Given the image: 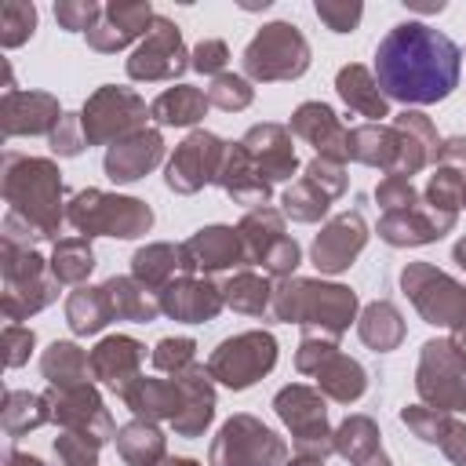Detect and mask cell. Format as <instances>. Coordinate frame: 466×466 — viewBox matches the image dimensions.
<instances>
[{
    "mask_svg": "<svg viewBox=\"0 0 466 466\" xmlns=\"http://www.w3.org/2000/svg\"><path fill=\"white\" fill-rule=\"evenodd\" d=\"M47 266L58 284H84L87 273L95 269V251H91L87 237H66V240H55Z\"/></svg>",
    "mask_w": 466,
    "mask_h": 466,
    "instance_id": "7bdbcfd3",
    "label": "cell"
},
{
    "mask_svg": "<svg viewBox=\"0 0 466 466\" xmlns=\"http://www.w3.org/2000/svg\"><path fill=\"white\" fill-rule=\"evenodd\" d=\"M335 451L350 459L353 466H390L382 444H379V426L368 415H350L335 430Z\"/></svg>",
    "mask_w": 466,
    "mask_h": 466,
    "instance_id": "4dcf8cb0",
    "label": "cell"
},
{
    "mask_svg": "<svg viewBox=\"0 0 466 466\" xmlns=\"http://www.w3.org/2000/svg\"><path fill=\"white\" fill-rule=\"evenodd\" d=\"M33 342H36V335H33V328H22V324H7L4 328V360H7V368H18V364H25L29 360V353H33Z\"/></svg>",
    "mask_w": 466,
    "mask_h": 466,
    "instance_id": "9f6ffc18",
    "label": "cell"
},
{
    "mask_svg": "<svg viewBox=\"0 0 466 466\" xmlns=\"http://www.w3.org/2000/svg\"><path fill=\"white\" fill-rule=\"evenodd\" d=\"M80 124H84V135L91 146H102V142H124L131 138L135 131H142L146 124V102L127 91V87H98L87 102H84V113H80Z\"/></svg>",
    "mask_w": 466,
    "mask_h": 466,
    "instance_id": "ba28073f",
    "label": "cell"
},
{
    "mask_svg": "<svg viewBox=\"0 0 466 466\" xmlns=\"http://www.w3.org/2000/svg\"><path fill=\"white\" fill-rule=\"evenodd\" d=\"M291 131L302 142H309L317 149V157H324V160L342 164L350 157V131L335 116V109L324 102H302L291 116Z\"/></svg>",
    "mask_w": 466,
    "mask_h": 466,
    "instance_id": "ac0fdd59",
    "label": "cell"
},
{
    "mask_svg": "<svg viewBox=\"0 0 466 466\" xmlns=\"http://www.w3.org/2000/svg\"><path fill=\"white\" fill-rule=\"evenodd\" d=\"M226 58H229V51H226V44L222 40H200L197 47H193V69L197 73H222V66H226Z\"/></svg>",
    "mask_w": 466,
    "mask_h": 466,
    "instance_id": "6f0895ef",
    "label": "cell"
},
{
    "mask_svg": "<svg viewBox=\"0 0 466 466\" xmlns=\"http://www.w3.org/2000/svg\"><path fill=\"white\" fill-rule=\"evenodd\" d=\"M350 157L371 167L397 175L400 167V135L393 124H360L350 131Z\"/></svg>",
    "mask_w": 466,
    "mask_h": 466,
    "instance_id": "f546056e",
    "label": "cell"
},
{
    "mask_svg": "<svg viewBox=\"0 0 466 466\" xmlns=\"http://www.w3.org/2000/svg\"><path fill=\"white\" fill-rule=\"evenodd\" d=\"M240 149L248 153V160L258 167V175L269 186L291 178L295 167H299L295 149H291V138H288V127H280V124H255L240 138Z\"/></svg>",
    "mask_w": 466,
    "mask_h": 466,
    "instance_id": "ffe728a7",
    "label": "cell"
},
{
    "mask_svg": "<svg viewBox=\"0 0 466 466\" xmlns=\"http://www.w3.org/2000/svg\"><path fill=\"white\" fill-rule=\"evenodd\" d=\"M273 408L277 415L284 419V426L291 430V441H295V455H306V459H328L335 451V433L328 430V408H324V397L302 382L295 386H284L277 397H273Z\"/></svg>",
    "mask_w": 466,
    "mask_h": 466,
    "instance_id": "8992f818",
    "label": "cell"
},
{
    "mask_svg": "<svg viewBox=\"0 0 466 466\" xmlns=\"http://www.w3.org/2000/svg\"><path fill=\"white\" fill-rule=\"evenodd\" d=\"M186 47H182V33L171 18H153L149 33L142 36V44L131 51L127 58V76L131 80H175L186 69Z\"/></svg>",
    "mask_w": 466,
    "mask_h": 466,
    "instance_id": "7c38bea8",
    "label": "cell"
},
{
    "mask_svg": "<svg viewBox=\"0 0 466 466\" xmlns=\"http://www.w3.org/2000/svg\"><path fill=\"white\" fill-rule=\"evenodd\" d=\"M277 364V339L269 331H244L233 335L226 342H218V350L208 357V371L211 379H218L229 390H248L251 382H258L269 368Z\"/></svg>",
    "mask_w": 466,
    "mask_h": 466,
    "instance_id": "9c48e42d",
    "label": "cell"
},
{
    "mask_svg": "<svg viewBox=\"0 0 466 466\" xmlns=\"http://www.w3.org/2000/svg\"><path fill=\"white\" fill-rule=\"evenodd\" d=\"M335 87H339L342 102H346L350 109H357L360 116H371V120L390 116V109H386V95L379 91L375 73H368L364 66H346V69H339Z\"/></svg>",
    "mask_w": 466,
    "mask_h": 466,
    "instance_id": "836d02e7",
    "label": "cell"
},
{
    "mask_svg": "<svg viewBox=\"0 0 466 466\" xmlns=\"http://www.w3.org/2000/svg\"><path fill=\"white\" fill-rule=\"evenodd\" d=\"M237 204L244 208H262L269 200V182L258 175V167L248 160V153L240 149V142L226 146V157H222V167H218V178H215Z\"/></svg>",
    "mask_w": 466,
    "mask_h": 466,
    "instance_id": "4316f807",
    "label": "cell"
},
{
    "mask_svg": "<svg viewBox=\"0 0 466 466\" xmlns=\"http://www.w3.org/2000/svg\"><path fill=\"white\" fill-rule=\"evenodd\" d=\"M102 288H106V295H109V302H113L116 320H138V324L157 320L160 302H157V299L149 295V288H142L135 277H109Z\"/></svg>",
    "mask_w": 466,
    "mask_h": 466,
    "instance_id": "ab89813d",
    "label": "cell"
},
{
    "mask_svg": "<svg viewBox=\"0 0 466 466\" xmlns=\"http://www.w3.org/2000/svg\"><path fill=\"white\" fill-rule=\"evenodd\" d=\"M98 448L91 437H80V433H66L55 441V455H58V466H98Z\"/></svg>",
    "mask_w": 466,
    "mask_h": 466,
    "instance_id": "816d5d0a",
    "label": "cell"
},
{
    "mask_svg": "<svg viewBox=\"0 0 466 466\" xmlns=\"http://www.w3.org/2000/svg\"><path fill=\"white\" fill-rule=\"evenodd\" d=\"M313 379H317L320 393H328L331 400H342V404L357 400V397L368 390L364 368H360L357 360H350L346 353H339V350H331V353L320 360V368L313 371Z\"/></svg>",
    "mask_w": 466,
    "mask_h": 466,
    "instance_id": "d6a6232c",
    "label": "cell"
},
{
    "mask_svg": "<svg viewBox=\"0 0 466 466\" xmlns=\"http://www.w3.org/2000/svg\"><path fill=\"white\" fill-rule=\"evenodd\" d=\"M160 466H197V462L193 459H164Z\"/></svg>",
    "mask_w": 466,
    "mask_h": 466,
    "instance_id": "e7e4bbea",
    "label": "cell"
},
{
    "mask_svg": "<svg viewBox=\"0 0 466 466\" xmlns=\"http://www.w3.org/2000/svg\"><path fill=\"white\" fill-rule=\"evenodd\" d=\"M222 299H226V306H233L237 313L262 317V313L273 306V288H269V280H262L258 273H233V277L222 284Z\"/></svg>",
    "mask_w": 466,
    "mask_h": 466,
    "instance_id": "ee69618b",
    "label": "cell"
},
{
    "mask_svg": "<svg viewBox=\"0 0 466 466\" xmlns=\"http://www.w3.org/2000/svg\"><path fill=\"white\" fill-rule=\"evenodd\" d=\"M375 200H379V208H382L386 215L408 211V208L419 204V197H415V189H411V178H404V175H386V178L379 182V189H375Z\"/></svg>",
    "mask_w": 466,
    "mask_h": 466,
    "instance_id": "681fc988",
    "label": "cell"
},
{
    "mask_svg": "<svg viewBox=\"0 0 466 466\" xmlns=\"http://www.w3.org/2000/svg\"><path fill=\"white\" fill-rule=\"evenodd\" d=\"M306 175H309L324 193H331V197H342V193H346V171H342V164H335V160L313 157V160L306 164Z\"/></svg>",
    "mask_w": 466,
    "mask_h": 466,
    "instance_id": "11a10c76",
    "label": "cell"
},
{
    "mask_svg": "<svg viewBox=\"0 0 466 466\" xmlns=\"http://www.w3.org/2000/svg\"><path fill=\"white\" fill-rule=\"evenodd\" d=\"M62 120L58 98L44 91H4L0 102V127L7 138L15 135H51Z\"/></svg>",
    "mask_w": 466,
    "mask_h": 466,
    "instance_id": "e0dca14e",
    "label": "cell"
},
{
    "mask_svg": "<svg viewBox=\"0 0 466 466\" xmlns=\"http://www.w3.org/2000/svg\"><path fill=\"white\" fill-rule=\"evenodd\" d=\"M208 106H211V102H208V91L189 87V84H175V87H167V91H160V95L153 98L149 113H153L157 124L189 127V124H197V120L208 113Z\"/></svg>",
    "mask_w": 466,
    "mask_h": 466,
    "instance_id": "e575fe53",
    "label": "cell"
},
{
    "mask_svg": "<svg viewBox=\"0 0 466 466\" xmlns=\"http://www.w3.org/2000/svg\"><path fill=\"white\" fill-rule=\"evenodd\" d=\"M400 422L426 444H437L455 466H466V426L459 419H451L448 411L426 408V404H408L400 408Z\"/></svg>",
    "mask_w": 466,
    "mask_h": 466,
    "instance_id": "44dd1931",
    "label": "cell"
},
{
    "mask_svg": "<svg viewBox=\"0 0 466 466\" xmlns=\"http://www.w3.org/2000/svg\"><path fill=\"white\" fill-rule=\"evenodd\" d=\"M62 171L44 157L4 153V200L40 237H55L62 222Z\"/></svg>",
    "mask_w": 466,
    "mask_h": 466,
    "instance_id": "7a4b0ae2",
    "label": "cell"
},
{
    "mask_svg": "<svg viewBox=\"0 0 466 466\" xmlns=\"http://www.w3.org/2000/svg\"><path fill=\"white\" fill-rule=\"evenodd\" d=\"M66 218L84 233V237H142L153 226V211L135 200V197H113L102 189H80Z\"/></svg>",
    "mask_w": 466,
    "mask_h": 466,
    "instance_id": "277c9868",
    "label": "cell"
},
{
    "mask_svg": "<svg viewBox=\"0 0 466 466\" xmlns=\"http://www.w3.org/2000/svg\"><path fill=\"white\" fill-rule=\"evenodd\" d=\"M393 127H397V135H400V167H397V175L411 178V175H415L422 164L437 160L441 142H437L433 124H430L422 113L404 109V113L393 120Z\"/></svg>",
    "mask_w": 466,
    "mask_h": 466,
    "instance_id": "f1b7e54d",
    "label": "cell"
},
{
    "mask_svg": "<svg viewBox=\"0 0 466 466\" xmlns=\"http://www.w3.org/2000/svg\"><path fill=\"white\" fill-rule=\"evenodd\" d=\"M364 244H368V226H364L360 211H342L317 233L313 266L320 273H342V269L353 266V258L360 255Z\"/></svg>",
    "mask_w": 466,
    "mask_h": 466,
    "instance_id": "2e32d148",
    "label": "cell"
},
{
    "mask_svg": "<svg viewBox=\"0 0 466 466\" xmlns=\"http://www.w3.org/2000/svg\"><path fill=\"white\" fill-rule=\"evenodd\" d=\"M244 262H248V251L233 226L197 229L182 244V273H218V269H233Z\"/></svg>",
    "mask_w": 466,
    "mask_h": 466,
    "instance_id": "9a60e30c",
    "label": "cell"
},
{
    "mask_svg": "<svg viewBox=\"0 0 466 466\" xmlns=\"http://www.w3.org/2000/svg\"><path fill=\"white\" fill-rule=\"evenodd\" d=\"M182 386V411L171 419L178 437H197L215 415V390H211V371L204 364H189L186 371L175 375Z\"/></svg>",
    "mask_w": 466,
    "mask_h": 466,
    "instance_id": "cb8c5ba5",
    "label": "cell"
},
{
    "mask_svg": "<svg viewBox=\"0 0 466 466\" xmlns=\"http://www.w3.org/2000/svg\"><path fill=\"white\" fill-rule=\"evenodd\" d=\"M459 73H462L459 44L426 22H397L375 47L379 91L404 106L444 102L455 91Z\"/></svg>",
    "mask_w": 466,
    "mask_h": 466,
    "instance_id": "6da1fadb",
    "label": "cell"
},
{
    "mask_svg": "<svg viewBox=\"0 0 466 466\" xmlns=\"http://www.w3.org/2000/svg\"><path fill=\"white\" fill-rule=\"evenodd\" d=\"M288 466H324V459H306V455H295Z\"/></svg>",
    "mask_w": 466,
    "mask_h": 466,
    "instance_id": "be15d7a7",
    "label": "cell"
},
{
    "mask_svg": "<svg viewBox=\"0 0 466 466\" xmlns=\"http://www.w3.org/2000/svg\"><path fill=\"white\" fill-rule=\"evenodd\" d=\"M222 157H226V146L218 142V135L193 131L182 146H175V157H171L164 178H167V186L175 193H197L204 182L218 178Z\"/></svg>",
    "mask_w": 466,
    "mask_h": 466,
    "instance_id": "5bb4252c",
    "label": "cell"
},
{
    "mask_svg": "<svg viewBox=\"0 0 466 466\" xmlns=\"http://www.w3.org/2000/svg\"><path fill=\"white\" fill-rule=\"evenodd\" d=\"M120 400L146 422L175 419L182 411V386H178V379H146V375H138L127 390H120Z\"/></svg>",
    "mask_w": 466,
    "mask_h": 466,
    "instance_id": "83f0119b",
    "label": "cell"
},
{
    "mask_svg": "<svg viewBox=\"0 0 466 466\" xmlns=\"http://www.w3.org/2000/svg\"><path fill=\"white\" fill-rule=\"evenodd\" d=\"M4 466H44L36 455H25V451H4Z\"/></svg>",
    "mask_w": 466,
    "mask_h": 466,
    "instance_id": "94428289",
    "label": "cell"
},
{
    "mask_svg": "<svg viewBox=\"0 0 466 466\" xmlns=\"http://www.w3.org/2000/svg\"><path fill=\"white\" fill-rule=\"evenodd\" d=\"M462 208H466V189H462Z\"/></svg>",
    "mask_w": 466,
    "mask_h": 466,
    "instance_id": "03108f58",
    "label": "cell"
},
{
    "mask_svg": "<svg viewBox=\"0 0 466 466\" xmlns=\"http://www.w3.org/2000/svg\"><path fill=\"white\" fill-rule=\"evenodd\" d=\"M237 233H240V240H244L248 262H262V258L288 237L280 211H273V208H266V204H262V208H251V211L240 218Z\"/></svg>",
    "mask_w": 466,
    "mask_h": 466,
    "instance_id": "d590c367",
    "label": "cell"
},
{
    "mask_svg": "<svg viewBox=\"0 0 466 466\" xmlns=\"http://www.w3.org/2000/svg\"><path fill=\"white\" fill-rule=\"evenodd\" d=\"M116 451L124 455L127 466H160L164 462V433L153 422L135 419L116 430Z\"/></svg>",
    "mask_w": 466,
    "mask_h": 466,
    "instance_id": "74e56055",
    "label": "cell"
},
{
    "mask_svg": "<svg viewBox=\"0 0 466 466\" xmlns=\"http://www.w3.org/2000/svg\"><path fill=\"white\" fill-rule=\"evenodd\" d=\"M51 419L58 426H66V433H80L91 437L95 444H106L109 437H116V426L109 419V411L102 408V397L95 393V386H76V390H51Z\"/></svg>",
    "mask_w": 466,
    "mask_h": 466,
    "instance_id": "4fadbf2b",
    "label": "cell"
},
{
    "mask_svg": "<svg viewBox=\"0 0 466 466\" xmlns=\"http://www.w3.org/2000/svg\"><path fill=\"white\" fill-rule=\"evenodd\" d=\"M437 164L466 171V138H462V135H455V138H444V142H441V149H437Z\"/></svg>",
    "mask_w": 466,
    "mask_h": 466,
    "instance_id": "680465c9",
    "label": "cell"
},
{
    "mask_svg": "<svg viewBox=\"0 0 466 466\" xmlns=\"http://www.w3.org/2000/svg\"><path fill=\"white\" fill-rule=\"evenodd\" d=\"M40 371L51 382V390H76L87 386L91 353H84L76 342H51L40 357Z\"/></svg>",
    "mask_w": 466,
    "mask_h": 466,
    "instance_id": "1f68e13d",
    "label": "cell"
},
{
    "mask_svg": "<svg viewBox=\"0 0 466 466\" xmlns=\"http://www.w3.org/2000/svg\"><path fill=\"white\" fill-rule=\"evenodd\" d=\"M331 193H324L309 175H302L295 186L284 189V215L295 222H317L328 208H331Z\"/></svg>",
    "mask_w": 466,
    "mask_h": 466,
    "instance_id": "f6af8a7d",
    "label": "cell"
},
{
    "mask_svg": "<svg viewBox=\"0 0 466 466\" xmlns=\"http://www.w3.org/2000/svg\"><path fill=\"white\" fill-rule=\"evenodd\" d=\"M153 7L149 4H106L102 7V18L95 22V29L87 33V44L95 51H120L127 47L138 33H149L153 25Z\"/></svg>",
    "mask_w": 466,
    "mask_h": 466,
    "instance_id": "7402d4cb",
    "label": "cell"
},
{
    "mask_svg": "<svg viewBox=\"0 0 466 466\" xmlns=\"http://www.w3.org/2000/svg\"><path fill=\"white\" fill-rule=\"evenodd\" d=\"M357 313V295L342 284H324V280H302L291 277L273 288V317L277 320H295L302 324L306 335H324L339 339Z\"/></svg>",
    "mask_w": 466,
    "mask_h": 466,
    "instance_id": "3957f363",
    "label": "cell"
},
{
    "mask_svg": "<svg viewBox=\"0 0 466 466\" xmlns=\"http://www.w3.org/2000/svg\"><path fill=\"white\" fill-rule=\"evenodd\" d=\"M404 295L415 302L426 324L437 328H459L466 324V288L455 284L448 273L433 269L430 262H411L400 273Z\"/></svg>",
    "mask_w": 466,
    "mask_h": 466,
    "instance_id": "52a82bcc",
    "label": "cell"
},
{
    "mask_svg": "<svg viewBox=\"0 0 466 466\" xmlns=\"http://www.w3.org/2000/svg\"><path fill=\"white\" fill-rule=\"evenodd\" d=\"M317 18L331 29V33H350L357 22H360V15H364V7L360 4H331V0H317Z\"/></svg>",
    "mask_w": 466,
    "mask_h": 466,
    "instance_id": "db71d44e",
    "label": "cell"
},
{
    "mask_svg": "<svg viewBox=\"0 0 466 466\" xmlns=\"http://www.w3.org/2000/svg\"><path fill=\"white\" fill-rule=\"evenodd\" d=\"M193 350H197V342L193 339H160L157 342V350H153V368L157 371H186L189 364H193Z\"/></svg>",
    "mask_w": 466,
    "mask_h": 466,
    "instance_id": "f907efd6",
    "label": "cell"
},
{
    "mask_svg": "<svg viewBox=\"0 0 466 466\" xmlns=\"http://www.w3.org/2000/svg\"><path fill=\"white\" fill-rule=\"evenodd\" d=\"M415 390L426 400V408L437 411H462L466 408V371L459 357L451 353L448 339H430L419 357Z\"/></svg>",
    "mask_w": 466,
    "mask_h": 466,
    "instance_id": "8fae6325",
    "label": "cell"
},
{
    "mask_svg": "<svg viewBox=\"0 0 466 466\" xmlns=\"http://www.w3.org/2000/svg\"><path fill=\"white\" fill-rule=\"evenodd\" d=\"M160 157H164L160 131H146L142 127L131 138H124V142H116V146L106 149V175L113 182H135L146 171H153L160 164Z\"/></svg>",
    "mask_w": 466,
    "mask_h": 466,
    "instance_id": "d4e9b609",
    "label": "cell"
},
{
    "mask_svg": "<svg viewBox=\"0 0 466 466\" xmlns=\"http://www.w3.org/2000/svg\"><path fill=\"white\" fill-rule=\"evenodd\" d=\"M455 226V218L433 211L430 204H415L408 211H393L379 222V237L393 248H415V244H430V240H441L448 229Z\"/></svg>",
    "mask_w": 466,
    "mask_h": 466,
    "instance_id": "603a6c76",
    "label": "cell"
},
{
    "mask_svg": "<svg viewBox=\"0 0 466 466\" xmlns=\"http://www.w3.org/2000/svg\"><path fill=\"white\" fill-rule=\"evenodd\" d=\"M157 302H160V313L175 317V320H186V324H200V320H211L226 299H222V288H215L208 277H178L171 280L164 291H157Z\"/></svg>",
    "mask_w": 466,
    "mask_h": 466,
    "instance_id": "d6986e66",
    "label": "cell"
},
{
    "mask_svg": "<svg viewBox=\"0 0 466 466\" xmlns=\"http://www.w3.org/2000/svg\"><path fill=\"white\" fill-rule=\"evenodd\" d=\"M175 269H182V248L175 244H149V248H138L135 258H131V273L142 288H167L175 280Z\"/></svg>",
    "mask_w": 466,
    "mask_h": 466,
    "instance_id": "f35d334b",
    "label": "cell"
},
{
    "mask_svg": "<svg viewBox=\"0 0 466 466\" xmlns=\"http://www.w3.org/2000/svg\"><path fill=\"white\" fill-rule=\"evenodd\" d=\"M51 422V400L47 393H29V390H7L4 397V430L7 437H22L36 426Z\"/></svg>",
    "mask_w": 466,
    "mask_h": 466,
    "instance_id": "60d3db41",
    "label": "cell"
},
{
    "mask_svg": "<svg viewBox=\"0 0 466 466\" xmlns=\"http://www.w3.org/2000/svg\"><path fill=\"white\" fill-rule=\"evenodd\" d=\"M309 69V44L291 22H269L244 47V73L255 80H295Z\"/></svg>",
    "mask_w": 466,
    "mask_h": 466,
    "instance_id": "5b68a950",
    "label": "cell"
},
{
    "mask_svg": "<svg viewBox=\"0 0 466 466\" xmlns=\"http://www.w3.org/2000/svg\"><path fill=\"white\" fill-rule=\"evenodd\" d=\"M66 320H69L73 335H95V331H102L109 320H116L106 288H84V284H80V288L66 299Z\"/></svg>",
    "mask_w": 466,
    "mask_h": 466,
    "instance_id": "8d00e7d4",
    "label": "cell"
},
{
    "mask_svg": "<svg viewBox=\"0 0 466 466\" xmlns=\"http://www.w3.org/2000/svg\"><path fill=\"white\" fill-rule=\"evenodd\" d=\"M251 98H255L251 84L237 73H218L208 87V102L218 109H244V106H251Z\"/></svg>",
    "mask_w": 466,
    "mask_h": 466,
    "instance_id": "7dc6e473",
    "label": "cell"
},
{
    "mask_svg": "<svg viewBox=\"0 0 466 466\" xmlns=\"http://www.w3.org/2000/svg\"><path fill=\"white\" fill-rule=\"evenodd\" d=\"M284 455V441L251 415H233L211 444V466H280Z\"/></svg>",
    "mask_w": 466,
    "mask_h": 466,
    "instance_id": "30bf717a",
    "label": "cell"
},
{
    "mask_svg": "<svg viewBox=\"0 0 466 466\" xmlns=\"http://www.w3.org/2000/svg\"><path fill=\"white\" fill-rule=\"evenodd\" d=\"M36 29V7L25 0H7L0 4V44L4 47H18L33 36Z\"/></svg>",
    "mask_w": 466,
    "mask_h": 466,
    "instance_id": "bcb514c9",
    "label": "cell"
},
{
    "mask_svg": "<svg viewBox=\"0 0 466 466\" xmlns=\"http://www.w3.org/2000/svg\"><path fill=\"white\" fill-rule=\"evenodd\" d=\"M357 331H360V339H364L371 350L386 353V350H397V346H400V339H404V320H400V313H397L393 302H371V306L360 313Z\"/></svg>",
    "mask_w": 466,
    "mask_h": 466,
    "instance_id": "b9f144b4",
    "label": "cell"
},
{
    "mask_svg": "<svg viewBox=\"0 0 466 466\" xmlns=\"http://www.w3.org/2000/svg\"><path fill=\"white\" fill-rule=\"evenodd\" d=\"M55 18L69 33H91L95 22L102 18V7L95 0H62V4H55Z\"/></svg>",
    "mask_w": 466,
    "mask_h": 466,
    "instance_id": "c3c4849f",
    "label": "cell"
},
{
    "mask_svg": "<svg viewBox=\"0 0 466 466\" xmlns=\"http://www.w3.org/2000/svg\"><path fill=\"white\" fill-rule=\"evenodd\" d=\"M451 258H455V262L466 269V237H462V240H455V248H451Z\"/></svg>",
    "mask_w": 466,
    "mask_h": 466,
    "instance_id": "6125c7cd",
    "label": "cell"
},
{
    "mask_svg": "<svg viewBox=\"0 0 466 466\" xmlns=\"http://www.w3.org/2000/svg\"><path fill=\"white\" fill-rule=\"evenodd\" d=\"M448 346H451V353L459 357V364H462V371H466V324L451 328V339H448Z\"/></svg>",
    "mask_w": 466,
    "mask_h": 466,
    "instance_id": "91938a15",
    "label": "cell"
},
{
    "mask_svg": "<svg viewBox=\"0 0 466 466\" xmlns=\"http://www.w3.org/2000/svg\"><path fill=\"white\" fill-rule=\"evenodd\" d=\"M47 142H51V149H55L58 157H76V153L87 146V135H84L80 116L62 113V120H58V127L47 135Z\"/></svg>",
    "mask_w": 466,
    "mask_h": 466,
    "instance_id": "f5cc1de1",
    "label": "cell"
},
{
    "mask_svg": "<svg viewBox=\"0 0 466 466\" xmlns=\"http://www.w3.org/2000/svg\"><path fill=\"white\" fill-rule=\"evenodd\" d=\"M142 353H146V346L135 342L131 335H109L91 350V375L120 393L138 379Z\"/></svg>",
    "mask_w": 466,
    "mask_h": 466,
    "instance_id": "484cf974",
    "label": "cell"
}]
</instances>
